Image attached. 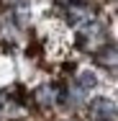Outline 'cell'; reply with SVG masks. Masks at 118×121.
I'll return each instance as SVG.
<instances>
[{"mask_svg": "<svg viewBox=\"0 0 118 121\" xmlns=\"http://www.w3.org/2000/svg\"><path fill=\"white\" fill-rule=\"evenodd\" d=\"M87 18H90V10H87L82 3L67 5V23H69V26H82Z\"/></svg>", "mask_w": 118, "mask_h": 121, "instance_id": "2", "label": "cell"}, {"mask_svg": "<svg viewBox=\"0 0 118 121\" xmlns=\"http://www.w3.org/2000/svg\"><path fill=\"white\" fill-rule=\"evenodd\" d=\"M95 59L100 62V65H118V49L116 47H105V49H100L98 54H95Z\"/></svg>", "mask_w": 118, "mask_h": 121, "instance_id": "3", "label": "cell"}, {"mask_svg": "<svg viewBox=\"0 0 118 121\" xmlns=\"http://www.w3.org/2000/svg\"><path fill=\"white\" fill-rule=\"evenodd\" d=\"M77 82H80V88L82 90H90V88H95L98 85V77H95V72H80V77H77Z\"/></svg>", "mask_w": 118, "mask_h": 121, "instance_id": "4", "label": "cell"}, {"mask_svg": "<svg viewBox=\"0 0 118 121\" xmlns=\"http://www.w3.org/2000/svg\"><path fill=\"white\" fill-rule=\"evenodd\" d=\"M90 111L98 121H118V106L108 98H95L90 103Z\"/></svg>", "mask_w": 118, "mask_h": 121, "instance_id": "1", "label": "cell"}, {"mask_svg": "<svg viewBox=\"0 0 118 121\" xmlns=\"http://www.w3.org/2000/svg\"><path fill=\"white\" fill-rule=\"evenodd\" d=\"M39 100H41V103H51V95H49L46 88H41V90H39Z\"/></svg>", "mask_w": 118, "mask_h": 121, "instance_id": "5", "label": "cell"}]
</instances>
